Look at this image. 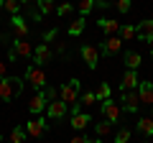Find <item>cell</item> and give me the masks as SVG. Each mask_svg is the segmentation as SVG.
I'll use <instances>...</instances> for the list:
<instances>
[{"mask_svg": "<svg viewBox=\"0 0 153 143\" xmlns=\"http://www.w3.org/2000/svg\"><path fill=\"white\" fill-rule=\"evenodd\" d=\"M23 79L21 77H3L0 79V102H8V100L18 97L23 92Z\"/></svg>", "mask_w": 153, "mask_h": 143, "instance_id": "obj_1", "label": "cell"}, {"mask_svg": "<svg viewBox=\"0 0 153 143\" xmlns=\"http://www.w3.org/2000/svg\"><path fill=\"white\" fill-rule=\"evenodd\" d=\"M8 59L16 61V59H33V46L28 44L26 39H16L10 46V51H8Z\"/></svg>", "mask_w": 153, "mask_h": 143, "instance_id": "obj_2", "label": "cell"}, {"mask_svg": "<svg viewBox=\"0 0 153 143\" xmlns=\"http://www.w3.org/2000/svg\"><path fill=\"white\" fill-rule=\"evenodd\" d=\"M26 82L33 84V89H44V87H46V72L41 69V66L31 64V66L26 69Z\"/></svg>", "mask_w": 153, "mask_h": 143, "instance_id": "obj_3", "label": "cell"}, {"mask_svg": "<svg viewBox=\"0 0 153 143\" xmlns=\"http://www.w3.org/2000/svg\"><path fill=\"white\" fill-rule=\"evenodd\" d=\"M59 100L66 105V107H71V105L79 102V89H76L71 82H64V84L59 87Z\"/></svg>", "mask_w": 153, "mask_h": 143, "instance_id": "obj_4", "label": "cell"}, {"mask_svg": "<svg viewBox=\"0 0 153 143\" xmlns=\"http://www.w3.org/2000/svg\"><path fill=\"white\" fill-rule=\"evenodd\" d=\"M120 102H123V110H125V112H138V105H140L138 89H123Z\"/></svg>", "mask_w": 153, "mask_h": 143, "instance_id": "obj_5", "label": "cell"}, {"mask_svg": "<svg viewBox=\"0 0 153 143\" xmlns=\"http://www.w3.org/2000/svg\"><path fill=\"white\" fill-rule=\"evenodd\" d=\"M120 49H123V39L120 36H107V39L100 44V54H105V56L120 54Z\"/></svg>", "mask_w": 153, "mask_h": 143, "instance_id": "obj_6", "label": "cell"}, {"mask_svg": "<svg viewBox=\"0 0 153 143\" xmlns=\"http://www.w3.org/2000/svg\"><path fill=\"white\" fill-rule=\"evenodd\" d=\"M79 54H82L84 64H87V69H97V61H100V49L92 44H84L82 49H79Z\"/></svg>", "mask_w": 153, "mask_h": 143, "instance_id": "obj_7", "label": "cell"}, {"mask_svg": "<svg viewBox=\"0 0 153 143\" xmlns=\"http://www.w3.org/2000/svg\"><path fill=\"white\" fill-rule=\"evenodd\" d=\"M46 105H49V100H46L44 89H36V95H33L31 102H28V112H31V115H41V112L46 110Z\"/></svg>", "mask_w": 153, "mask_h": 143, "instance_id": "obj_8", "label": "cell"}, {"mask_svg": "<svg viewBox=\"0 0 153 143\" xmlns=\"http://www.w3.org/2000/svg\"><path fill=\"white\" fill-rule=\"evenodd\" d=\"M26 133H28V138H41L46 133V120L41 115H36V118H31V120L26 123Z\"/></svg>", "mask_w": 153, "mask_h": 143, "instance_id": "obj_9", "label": "cell"}, {"mask_svg": "<svg viewBox=\"0 0 153 143\" xmlns=\"http://www.w3.org/2000/svg\"><path fill=\"white\" fill-rule=\"evenodd\" d=\"M51 56H54V51H51L49 44H38L36 49H33V61H36V66H44L46 61H51Z\"/></svg>", "mask_w": 153, "mask_h": 143, "instance_id": "obj_10", "label": "cell"}, {"mask_svg": "<svg viewBox=\"0 0 153 143\" xmlns=\"http://www.w3.org/2000/svg\"><path fill=\"white\" fill-rule=\"evenodd\" d=\"M102 115H105V120L117 123L120 120V105L115 102V100H105L102 102Z\"/></svg>", "mask_w": 153, "mask_h": 143, "instance_id": "obj_11", "label": "cell"}, {"mask_svg": "<svg viewBox=\"0 0 153 143\" xmlns=\"http://www.w3.org/2000/svg\"><path fill=\"white\" fill-rule=\"evenodd\" d=\"M66 110H69V107H66L61 100H54V102L46 105V118H51V120H61V118L66 115Z\"/></svg>", "mask_w": 153, "mask_h": 143, "instance_id": "obj_12", "label": "cell"}, {"mask_svg": "<svg viewBox=\"0 0 153 143\" xmlns=\"http://www.w3.org/2000/svg\"><path fill=\"white\" fill-rule=\"evenodd\" d=\"M10 26L16 31V39H28V23L23 16H10Z\"/></svg>", "mask_w": 153, "mask_h": 143, "instance_id": "obj_13", "label": "cell"}, {"mask_svg": "<svg viewBox=\"0 0 153 143\" xmlns=\"http://www.w3.org/2000/svg\"><path fill=\"white\" fill-rule=\"evenodd\" d=\"M138 97H140V105H151L153 107V82L138 84Z\"/></svg>", "mask_w": 153, "mask_h": 143, "instance_id": "obj_14", "label": "cell"}, {"mask_svg": "<svg viewBox=\"0 0 153 143\" xmlns=\"http://www.w3.org/2000/svg\"><path fill=\"white\" fill-rule=\"evenodd\" d=\"M138 39L146 41V44H153V21H140L138 23Z\"/></svg>", "mask_w": 153, "mask_h": 143, "instance_id": "obj_15", "label": "cell"}, {"mask_svg": "<svg viewBox=\"0 0 153 143\" xmlns=\"http://www.w3.org/2000/svg\"><path fill=\"white\" fill-rule=\"evenodd\" d=\"M138 84H140V79H138V72L133 69H128L120 79V89H138Z\"/></svg>", "mask_w": 153, "mask_h": 143, "instance_id": "obj_16", "label": "cell"}, {"mask_svg": "<svg viewBox=\"0 0 153 143\" xmlns=\"http://www.w3.org/2000/svg\"><path fill=\"white\" fill-rule=\"evenodd\" d=\"M89 123H92V115H89V112H76V115H71V123H69V125L74 128V130H84Z\"/></svg>", "mask_w": 153, "mask_h": 143, "instance_id": "obj_17", "label": "cell"}, {"mask_svg": "<svg viewBox=\"0 0 153 143\" xmlns=\"http://www.w3.org/2000/svg\"><path fill=\"white\" fill-rule=\"evenodd\" d=\"M97 26L102 28V31L107 33V36H117V33H120V23H117V21H112V18H100V21H97Z\"/></svg>", "mask_w": 153, "mask_h": 143, "instance_id": "obj_18", "label": "cell"}, {"mask_svg": "<svg viewBox=\"0 0 153 143\" xmlns=\"http://www.w3.org/2000/svg\"><path fill=\"white\" fill-rule=\"evenodd\" d=\"M123 61H125V66H128V69H133V72H138V66H140V61H143V56L138 54V51H125V54H123Z\"/></svg>", "mask_w": 153, "mask_h": 143, "instance_id": "obj_19", "label": "cell"}, {"mask_svg": "<svg viewBox=\"0 0 153 143\" xmlns=\"http://www.w3.org/2000/svg\"><path fill=\"white\" fill-rule=\"evenodd\" d=\"M28 133H26V125H16L10 130V143H26Z\"/></svg>", "mask_w": 153, "mask_h": 143, "instance_id": "obj_20", "label": "cell"}, {"mask_svg": "<svg viewBox=\"0 0 153 143\" xmlns=\"http://www.w3.org/2000/svg\"><path fill=\"white\" fill-rule=\"evenodd\" d=\"M110 130H112V123H110V120L94 123V136H97V138H105V136H107Z\"/></svg>", "mask_w": 153, "mask_h": 143, "instance_id": "obj_21", "label": "cell"}, {"mask_svg": "<svg viewBox=\"0 0 153 143\" xmlns=\"http://www.w3.org/2000/svg\"><path fill=\"white\" fill-rule=\"evenodd\" d=\"M82 31H84V18L79 16V18H76V21H71V23H69V36H71V39H74V36H79V33H82Z\"/></svg>", "mask_w": 153, "mask_h": 143, "instance_id": "obj_22", "label": "cell"}, {"mask_svg": "<svg viewBox=\"0 0 153 143\" xmlns=\"http://www.w3.org/2000/svg\"><path fill=\"white\" fill-rule=\"evenodd\" d=\"M138 130H140L143 136H153V120L151 118H140V120H138Z\"/></svg>", "mask_w": 153, "mask_h": 143, "instance_id": "obj_23", "label": "cell"}, {"mask_svg": "<svg viewBox=\"0 0 153 143\" xmlns=\"http://www.w3.org/2000/svg\"><path fill=\"white\" fill-rule=\"evenodd\" d=\"M36 5H38V13H41V16H49V13H54V10H56L54 0H38Z\"/></svg>", "mask_w": 153, "mask_h": 143, "instance_id": "obj_24", "label": "cell"}, {"mask_svg": "<svg viewBox=\"0 0 153 143\" xmlns=\"http://www.w3.org/2000/svg\"><path fill=\"white\" fill-rule=\"evenodd\" d=\"M3 8L10 16H21V0H3Z\"/></svg>", "mask_w": 153, "mask_h": 143, "instance_id": "obj_25", "label": "cell"}, {"mask_svg": "<svg viewBox=\"0 0 153 143\" xmlns=\"http://www.w3.org/2000/svg\"><path fill=\"white\" fill-rule=\"evenodd\" d=\"M135 33H138L135 26H120V33H117V36H120L123 41H130V39H135Z\"/></svg>", "mask_w": 153, "mask_h": 143, "instance_id": "obj_26", "label": "cell"}, {"mask_svg": "<svg viewBox=\"0 0 153 143\" xmlns=\"http://www.w3.org/2000/svg\"><path fill=\"white\" fill-rule=\"evenodd\" d=\"M92 8H94V0H76V10H79V16H82V18L87 16Z\"/></svg>", "mask_w": 153, "mask_h": 143, "instance_id": "obj_27", "label": "cell"}, {"mask_svg": "<svg viewBox=\"0 0 153 143\" xmlns=\"http://www.w3.org/2000/svg\"><path fill=\"white\" fill-rule=\"evenodd\" d=\"M110 92H112V89H110V84L102 82V84L97 87V92H94V97H97L100 102H105V100H110Z\"/></svg>", "mask_w": 153, "mask_h": 143, "instance_id": "obj_28", "label": "cell"}, {"mask_svg": "<svg viewBox=\"0 0 153 143\" xmlns=\"http://www.w3.org/2000/svg\"><path fill=\"white\" fill-rule=\"evenodd\" d=\"M128 141H130V128H120L115 136V143H128Z\"/></svg>", "mask_w": 153, "mask_h": 143, "instance_id": "obj_29", "label": "cell"}, {"mask_svg": "<svg viewBox=\"0 0 153 143\" xmlns=\"http://www.w3.org/2000/svg\"><path fill=\"white\" fill-rule=\"evenodd\" d=\"M79 102L89 107V105H94V102H97V97H94V92H82V95H79Z\"/></svg>", "mask_w": 153, "mask_h": 143, "instance_id": "obj_30", "label": "cell"}, {"mask_svg": "<svg viewBox=\"0 0 153 143\" xmlns=\"http://www.w3.org/2000/svg\"><path fill=\"white\" fill-rule=\"evenodd\" d=\"M69 13H71V3H61V5L56 8V16H59V18H66Z\"/></svg>", "mask_w": 153, "mask_h": 143, "instance_id": "obj_31", "label": "cell"}, {"mask_svg": "<svg viewBox=\"0 0 153 143\" xmlns=\"http://www.w3.org/2000/svg\"><path fill=\"white\" fill-rule=\"evenodd\" d=\"M44 95H46V100H49V102L59 100V97H56V95H59V89H56V87H46V89H44Z\"/></svg>", "mask_w": 153, "mask_h": 143, "instance_id": "obj_32", "label": "cell"}, {"mask_svg": "<svg viewBox=\"0 0 153 143\" xmlns=\"http://www.w3.org/2000/svg\"><path fill=\"white\" fill-rule=\"evenodd\" d=\"M115 8H117L120 13H128V10H130V0H117V3H115Z\"/></svg>", "mask_w": 153, "mask_h": 143, "instance_id": "obj_33", "label": "cell"}, {"mask_svg": "<svg viewBox=\"0 0 153 143\" xmlns=\"http://www.w3.org/2000/svg\"><path fill=\"white\" fill-rule=\"evenodd\" d=\"M56 36H59V31H56V28H51V31H46V33H44V44H51V41H54Z\"/></svg>", "mask_w": 153, "mask_h": 143, "instance_id": "obj_34", "label": "cell"}, {"mask_svg": "<svg viewBox=\"0 0 153 143\" xmlns=\"http://www.w3.org/2000/svg\"><path fill=\"white\" fill-rule=\"evenodd\" d=\"M69 143H89V138H87V136H74Z\"/></svg>", "mask_w": 153, "mask_h": 143, "instance_id": "obj_35", "label": "cell"}, {"mask_svg": "<svg viewBox=\"0 0 153 143\" xmlns=\"http://www.w3.org/2000/svg\"><path fill=\"white\" fill-rule=\"evenodd\" d=\"M8 77V61H0V79Z\"/></svg>", "mask_w": 153, "mask_h": 143, "instance_id": "obj_36", "label": "cell"}, {"mask_svg": "<svg viewBox=\"0 0 153 143\" xmlns=\"http://www.w3.org/2000/svg\"><path fill=\"white\" fill-rule=\"evenodd\" d=\"M21 3H26V5H33V3H38V0H21Z\"/></svg>", "mask_w": 153, "mask_h": 143, "instance_id": "obj_37", "label": "cell"}, {"mask_svg": "<svg viewBox=\"0 0 153 143\" xmlns=\"http://www.w3.org/2000/svg\"><path fill=\"white\" fill-rule=\"evenodd\" d=\"M89 143H102V141H100V138H94V141H89Z\"/></svg>", "mask_w": 153, "mask_h": 143, "instance_id": "obj_38", "label": "cell"}, {"mask_svg": "<svg viewBox=\"0 0 153 143\" xmlns=\"http://www.w3.org/2000/svg\"><path fill=\"white\" fill-rule=\"evenodd\" d=\"M151 120H153V107H151Z\"/></svg>", "mask_w": 153, "mask_h": 143, "instance_id": "obj_39", "label": "cell"}, {"mask_svg": "<svg viewBox=\"0 0 153 143\" xmlns=\"http://www.w3.org/2000/svg\"><path fill=\"white\" fill-rule=\"evenodd\" d=\"M151 56H153V46H151Z\"/></svg>", "mask_w": 153, "mask_h": 143, "instance_id": "obj_40", "label": "cell"}, {"mask_svg": "<svg viewBox=\"0 0 153 143\" xmlns=\"http://www.w3.org/2000/svg\"><path fill=\"white\" fill-rule=\"evenodd\" d=\"M0 8H3V0H0Z\"/></svg>", "mask_w": 153, "mask_h": 143, "instance_id": "obj_41", "label": "cell"}, {"mask_svg": "<svg viewBox=\"0 0 153 143\" xmlns=\"http://www.w3.org/2000/svg\"><path fill=\"white\" fill-rule=\"evenodd\" d=\"M0 141H3V136H0Z\"/></svg>", "mask_w": 153, "mask_h": 143, "instance_id": "obj_42", "label": "cell"}]
</instances>
